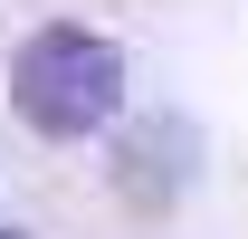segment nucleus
I'll use <instances>...</instances> for the list:
<instances>
[{"label":"nucleus","mask_w":248,"mask_h":239,"mask_svg":"<svg viewBox=\"0 0 248 239\" xmlns=\"http://www.w3.org/2000/svg\"><path fill=\"white\" fill-rule=\"evenodd\" d=\"M10 105L48 144H86V134H105L124 115V48L105 29H86V19H48L10 58Z\"/></svg>","instance_id":"f257e3e1"},{"label":"nucleus","mask_w":248,"mask_h":239,"mask_svg":"<svg viewBox=\"0 0 248 239\" xmlns=\"http://www.w3.org/2000/svg\"><path fill=\"white\" fill-rule=\"evenodd\" d=\"M115 182L134 191V201H172V191L191 182V124H143V134H124Z\"/></svg>","instance_id":"f03ea898"},{"label":"nucleus","mask_w":248,"mask_h":239,"mask_svg":"<svg viewBox=\"0 0 248 239\" xmlns=\"http://www.w3.org/2000/svg\"><path fill=\"white\" fill-rule=\"evenodd\" d=\"M0 239H29V230H0Z\"/></svg>","instance_id":"7ed1b4c3"}]
</instances>
